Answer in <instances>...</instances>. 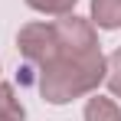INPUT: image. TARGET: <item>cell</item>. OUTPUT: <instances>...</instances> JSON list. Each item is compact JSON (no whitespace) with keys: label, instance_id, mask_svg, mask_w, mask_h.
<instances>
[{"label":"cell","instance_id":"ba28073f","mask_svg":"<svg viewBox=\"0 0 121 121\" xmlns=\"http://www.w3.org/2000/svg\"><path fill=\"white\" fill-rule=\"evenodd\" d=\"M105 85L115 98H121V46L111 56H105Z\"/></svg>","mask_w":121,"mask_h":121},{"label":"cell","instance_id":"3957f363","mask_svg":"<svg viewBox=\"0 0 121 121\" xmlns=\"http://www.w3.org/2000/svg\"><path fill=\"white\" fill-rule=\"evenodd\" d=\"M17 49H20V56L30 65H46V62H52L59 56V43H56V33H52V23H26L20 26V33H17Z\"/></svg>","mask_w":121,"mask_h":121},{"label":"cell","instance_id":"6da1fadb","mask_svg":"<svg viewBox=\"0 0 121 121\" xmlns=\"http://www.w3.org/2000/svg\"><path fill=\"white\" fill-rule=\"evenodd\" d=\"M105 82V52H85V56H56L52 62L39 65V95L49 105H69L98 92Z\"/></svg>","mask_w":121,"mask_h":121},{"label":"cell","instance_id":"8992f818","mask_svg":"<svg viewBox=\"0 0 121 121\" xmlns=\"http://www.w3.org/2000/svg\"><path fill=\"white\" fill-rule=\"evenodd\" d=\"M0 121H26V108L10 82H0Z\"/></svg>","mask_w":121,"mask_h":121},{"label":"cell","instance_id":"277c9868","mask_svg":"<svg viewBox=\"0 0 121 121\" xmlns=\"http://www.w3.org/2000/svg\"><path fill=\"white\" fill-rule=\"evenodd\" d=\"M98 30H121V0H92V17Z\"/></svg>","mask_w":121,"mask_h":121},{"label":"cell","instance_id":"52a82bcc","mask_svg":"<svg viewBox=\"0 0 121 121\" xmlns=\"http://www.w3.org/2000/svg\"><path fill=\"white\" fill-rule=\"evenodd\" d=\"M23 3L36 13H46V17H65V13L75 10L79 0H23Z\"/></svg>","mask_w":121,"mask_h":121},{"label":"cell","instance_id":"5b68a950","mask_svg":"<svg viewBox=\"0 0 121 121\" xmlns=\"http://www.w3.org/2000/svg\"><path fill=\"white\" fill-rule=\"evenodd\" d=\"M85 121H121V108L115 98H105V95H95L85 101V111H82Z\"/></svg>","mask_w":121,"mask_h":121},{"label":"cell","instance_id":"7a4b0ae2","mask_svg":"<svg viewBox=\"0 0 121 121\" xmlns=\"http://www.w3.org/2000/svg\"><path fill=\"white\" fill-rule=\"evenodd\" d=\"M52 33L59 43V56H85V52L98 49L95 23L79 17V13H65L59 20H52Z\"/></svg>","mask_w":121,"mask_h":121}]
</instances>
